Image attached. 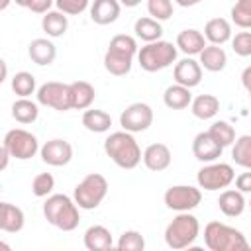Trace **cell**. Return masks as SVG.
Masks as SVG:
<instances>
[{
	"mask_svg": "<svg viewBox=\"0 0 251 251\" xmlns=\"http://www.w3.org/2000/svg\"><path fill=\"white\" fill-rule=\"evenodd\" d=\"M137 41L131 35L118 33L110 39L106 55H104V69L114 76H126L131 71L133 57H137Z\"/></svg>",
	"mask_w": 251,
	"mask_h": 251,
	"instance_id": "cell-1",
	"label": "cell"
},
{
	"mask_svg": "<svg viewBox=\"0 0 251 251\" xmlns=\"http://www.w3.org/2000/svg\"><path fill=\"white\" fill-rule=\"evenodd\" d=\"M104 151L120 169H126V171L135 169L143 159V153H141L133 133L126 131V129L110 133L104 139Z\"/></svg>",
	"mask_w": 251,
	"mask_h": 251,
	"instance_id": "cell-2",
	"label": "cell"
},
{
	"mask_svg": "<svg viewBox=\"0 0 251 251\" xmlns=\"http://www.w3.org/2000/svg\"><path fill=\"white\" fill-rule=\"evenodd\" d=\"M78 210L80 208L75 202V198L67 194H49L43 204L45 220L61 231H73L78 227V222H80Z\"/></svg>",
	"mask_w": 251,
	"mask_h": 251,
	"instance_id": "cell-3",
	"label": "cell"
},
{
	"mask_svg": "<svg viewBox=\"0 0 251 251\" xmlns=\"http://www.w3.org/2000/svg\"><path fill=\"white\" fill-rule=\"evenodd\" d=\"M204 243L210 251H249L245 235L222 222H208L204 227Z\"/></svg>",
	"mask_w": 251,
	"mask_h": 251,
	"instance_id": "cell-4",
	"label": "cell"
},
{
	"mask_svg": "<svg viewBox=\"0 0 251 251\" xmlns=\"http://www.w3.org/2000/svg\"><path fill=\"white\" fill-rule=\"evenodd\" d=\"M200 233L198 218L190 212H178L171 224L165 227V243L171 249H186L190 247Z\"/></svg>",
	"mask_w": 251,
	"mask_h": 251,
	"instance_id": "cell-5",
	"label": "cell"
},
{
	"mask_svg": "<svg viewBox=\"0 0 251 251\" xmlns=\"http://www.w3.org/2000/svg\"><path fill=\"white\" fill-rule=\"evenodd\" d=\"M176 43L173 45L171 41L165 39H157L151 43H145L143 47H139L137 51V63L143 71L147 73H157L163 71L167 67H171L173 63H176Z\"/></svg>",
	"mask_w": 251,
	"mask_h": 251,
	"instance_id": "cell-6",
	"label": "cell"
},
{
	"mask_svg": "<svg viewBox=\"0 0 251 251\" xmlns=\"http://www.w3.org/2000/svg\"><path fill=\"white\" fill-rule=\"evenodd\" d=\"M108 194V180L100 173H90L86 175L73 192L75 202L78 204L80 210H94L102 204V200Z\"/></svg>",
	"mask_w": 251,
	"mask_h": 251,
	"instance_id": "cell-7",
	"label": "cell"
},
{
	"mask_svg": "<svg viewBox=\"0 0 251 251\" xmlns=\"http://www.w3.org/2000/svg\"><path fill=\"white\" fill-rule=\"evenodd\" d=\"M235 180V171L231 165L227 163H206L198 175H196V182L200 188L208 190V192H214V190H224L227 188L231 182Z\"/></svg>",
	"mask_w": 251,
	"mask_h": 251,
	"instance_id": "cell-8",
	"label": "cell"
},
{
	"mask_svg": "<svg viewBox=\"0 0 251 251\" xmlns=\"http://www.w3.org/2000/svg\"><path fill=\"white\" fill-rule=\"evenodd\" d=\"M2 145L10 151L12 159H18V161H27L41 149L37 137L24 127H14L6 131Z\"/></svg>",
	"mask_w": 251,
	"mask_h": 251,
	"instance_id": "cell-9",
	"label": "cell"
},
{
	"mask_svg": "<svg viewBox=\"0 0 251 251\" xmlns=\"http://www.w3.org/2000/svg\"><path fill=\"white\" fill-rule=\"evenodd\" d=\"M37 102L41 106L53 108L57 112H67L73 110V102H71V84L65 82H57V80H49L45 84H41L35 92Z\"/></svg>",
	"mask_w": 251,
	"mask_h": 251,
	"instance_id": "cell-10",
	"label": "cell"
},
{
	"mask_svg": "<svg viewBox=\"0 0 251 251\" xmlns=\"http://www.w3.org/2000/svg\"><path fill=\"white\" fill-rule=\"evenodd\" d=\"M163 200H165V206L169 210L190 212V210H194L200 204L202 192H200V188L190 186V184H175V186L167 188Z\"/></svg>",
	"mask_w": 251,
	"mask_h": 251,
	"instance_id": "cell-11",
	"label": "cell"
},
{
	"mask_svg": "<svg viewBox=\"0 0 251 251\" xmlns=\"http://www.w3.org/2000/svg\"><path fill=\"white\" fill-rule=\"evenodd\" d=\"M151 124H153V110L145 102H133V104H129L120 114V126H122V129L131 131V133L145 131V129H149Z\"/></svg>",
	"mask_w": 251,
	"mask_h": 251,
	"instance_id": "cell-12",
	"label": "cell"
},
{
	"mask_svg": "<svg viewBox=\"0 0 251 251\" xmlns=\"http://www.w3.org/2000/svg\"><path fill=\"white\" fill-rule=\"evenodd\" d=\"M41 161L51 167H65L73 159V145L67 139H49L39 149Z\"/></svg>",
	"mask_w": 251,
	"mask_h": 251,
	"instance_id": "cell-13",
	"label": "cell"
},
{
	"mask_svg": "<svg viewBox=\"0 0 251 251\" xmlns=\"http://www.w3.org/2000/svg\"><path fill=\"white\" fill-rule=\"evenodd\" d=\"M173 78L175 82L186 86V88H194L200 84L202 80V65L200 61H194L192 57H184L180 61L175 63L173 69Z\"/></svg>",
	"mask_w": 251,
	"mask_h": 251,
	"instance_id": "cell-14",
	"label": "cell"
},
{
	"mask_svg": "<svg viewBox=\"0 0 251 251\" xmlns=\"http://www.w3.org/2000/svg\"><path fill=\"white\" fill-rule=\"evenodd\" d=\"M222 151H224V147L208 131H200L192 139V155L200 163H212V161H216L222 155Z\"/></svg>",
	"mask_w": 251,
	"mask_h": 251,
	"instance_id": "cell-15",
	"label": "cell"
},
{
	"mask_svg": "<svg viewBox=\"0 0 251 251\" xmlns=\"http://www.w3.org/2000/svg\"><path fill=\"white\" fill-rule=\"evenodd\" d=\"M171 161H173V153L165 143H151L143 151V165L153 173H161L169 169Z\"/></svg>",
	"mask_w": 251,
	"mask_h": 251,
	"instance_id": "cell-16",
	"label": "cell"
},
{
	"mask_svg": "<svg viewBox=\"0 0 251 251\" xmlns=\"http://www.w3.org/2000/svg\"><path fill=\"white\" fill-rule=\"evenodd\" d=\"M122 4L120 0H94L90 4V20L98 25L114 24L120 18Z\"/></svg>",
	"mask_w": 251,
	"mask_h": 251,
	"instance_id": "cell-17",
	"label": "cell"
},
{
	"mask_svg": "<svg viewBox=\"0 0 251 251\" xmlns=\"http://www.w3.org/2000/svg\"><path fill=\"white\" fill-rule=\"evenodd\" d=\"M27 55L29 59L39 65V67H47L55 61L57 57V47L53 45L51 39L47 37H37V39H31L29 45H27Z\"/></svg>",
	"mask_w": 251,
	"mask_h": 251,
	"instance_id": "cell-18",
	"label": "cell"
},
{
	"mask_svg": "<svg viewBox=\"0 0 251 251\" xmlns=\"http://www.w3.org/2000/svg\"><path fill=\"white\" fill-rule=\"evenodd\" d=\"M245 206H247L245 196H243V192H239L237 188H235V190H233V188H224L222 194H220V198H218V208H220V212H222L224 216H227V218H237V216H241L243 210H245Z\"/></svg>",
	"mask_w": 251,
	"mask_h": 251,
	"instance_id": "cell-19",
	"label": "cell"
},
{
	"mask_svg": "<svg viewBox=\"0 0 251 251\" xmlns=\"http://www.w3.org/2000/svg\"><path fill=\"white\" fill-rule=\"evenodd\" d=\"M206 45H208V43H206L204 33L198 31V29H194V27H186V29H182V31L176 35V47H178L186 57L200 55Z\"/></svg>",
	"mask_w": 251,
	"mask_h": 251,
	"instance_id": "cell-20",
	"label": "cell"
},
{
	"mask_svg": "<svg viewBox=\"0 0 251 251\" xmlns=\"http://www.w3.org/2000/svg\"><path fill=\"white\" fill-rule=\"evenodd\" d=\"M25 216L22 208L10 204V202H0V229L6 233H18L24 229Z\"/></svg>",
	"mask_w": 251,
	"mask_h": 251,
	"instance_id": "cell-21",
	"label": "cell"
},
{
	"mask_svg": "<svg viewBox=\"0 0 251 251\" xmlns=\"http://www.w3.org/2000/svg\"><path fill=\"white\" fill-rule=\"evenodd\" d=\"M84 247L88 251H108L112 249L114 245V239H112V231L106 227V226H90L86 231H84Z\"/></svg>",
	"mask_w": 251,
	"mask_h": 251,
	"instance_id": "cell-22",
	"label": "cell"
},
{
	"mask_svg": "<svg viewBox=\"0 0 251 251\" xmlns=\"http://www.w3.org/2000/svg\"><path fill=\"white\" fill-rule=\"evenodd\" d=\"M204 37L214 45H224L231 39V24L226 18H212L204 25Z\"/></svg>",
	"mask_w": 251,
	"mask_h": 251,
	"instance_id": "cell-23",
	"label": "cell"
},
{
	"mask_svg": "<svg viewBox=\"0 0 251 251\" xmlns=\"http://www.w3.org/2000/svg\"><path fill=\"white\" fill-rule=\"evenodd\" d=\"M198 57H200L202 69H206V71H210V73H220V71H224L226 65H227V55H226V51L222 49V45L210 43V45H206V47L202 49V53H200Z\"/></svg>",
	"mask_w": 251,
	"mask_h": 251,
	"instance_id": "cell-24",
	"label": "cell"
},
{
	"mask_svg": "<svg viewBox=\"0 0 251 251\" xmlns=\"http://www.w3.org/2000/svg\"><path fill=\"white\" fill-rule=\"evenodd\" d=\"M96 98V90L86 80H75L71 82V102L73 110H88Z\"/></svg>",
	"mask_w": 251,
	"mask_h": 251,
	"instance_id": "cell-25",
	"label": "cell"
},
{
	"mask_svg": "<svg viewBox=\"0 0 251 251\" xmlns=\"http://www.w3.org/2000/svg\"><path fill=\"white\" fill-rule=\"evenodd\" d=\"M163 102L167 108L171 110H184L190 106L192 102V94H190V88L175 82L171 86L165 88V94H163Z\"/></svg>",
	"mask_w": 251,
	"mask_h": 251,
	"instance_id": "cell-26",
	"label": "cell"
},
{
	"mask_svg": "<svg viewBox=\"0 0 251 251\" xmlns=\"http://www.w3.org/2000/svg\"><path fill=\"white\" fill-rule=\"evenodd\" d=\"M190 112L198 120H212L220 112V100L214 94H200L190 102Z\"/></svg>",
	"mask_w": 251,
	"mask_h": 251,
	"instance_id": "cell-27",
	"label": "cell"
},
{
	"mask_svg": "<svg viewBox=\"0 0 251 251\" xmlns=\"http://www.w3.org/2000/svg\"><path fill=\"white\" fill-rule=\"evenodd\" d=\"M41 27L47 33V37H63L69 27L67 14H63L61 10H49L41 18Z\"/></svg>",
	"mask_w": 251,
	"mask_h": 251,
	"instance_id": "cell-28",
	"label": "cell"
},
{
	"mask_svg": "<svg viewBox=\"0 0 251 251\" xmlns=\"http://www.w3.org/2000/svg\"><path fill=\"white\" fill-rule=\"evenodd\" d=\"M133 31H135V37H139V39L145 41V43H151V41L161 39V35H163V25H161L159 20H155V18H151V16H145V18L135 20Z\"/></svg>",
	"mask_w": 251,
	"mask_h": 251,
	"instance_id": "cell-29",
	"label": "cell"
},
{
	"mask_svg": "<svg viewBox=\"0 0 251 251\" xmlns=\"http://www.w3.org/2000/svg\"><path fill=\"white\" fill-rule=\"evenodd\" d=\"M82 126H84L88 131L104 133V131L110 129V126H112V118H110V114L104 112V110L88 108V110H84V114H82Z\"/></svg>",
	"mask_w": 251,
	"mask_h": 251,
	"instance_id": "cell-30",
	"label": "cell"
},
{
	"mask_svg": "<svg viewBox=\"0 0 251 251\" xmlns=\"http://www.w3.org/2000/svg\"><path fill=\"white\" fill-rule=\"evenodd\" d=\"M39 116V106L29 98H18L12 104V118L18 124H33Z\"/></svg>",
	"mask_w": 251,
	"mask_h": 251,
	"instance_id": "cell-31",
	"label": "cell"
},
{
	"mask_svg": "<svg viewBox=\"0 0 251 251\" xmlns=\"http://www.w3.org/2000/svg\"><path fill=\"white\" fill-rule=\"evenodd\" d=\"M231 159L243 169H251V135H239L231 145Z\"/></svg>",
	"mask_w": 251,
	"mask_h": 251,
	"instance_id": "cell-32",
	"label": "cell"
},
{
	"mask_svg": "<svg viewBox=\"0 0 251 251\" xmlns=\"http://www.w3.org/2000/svg\"><path fill=\"white\" fill-rule=\"evenodd\" d=\"M12 90L16 92V96L20 98H29L31 94L37 92V84H35V76L27 71H20L12 76Z\"/></svg>",
	"mask_w": 251,
	"mask_h": 251,
	"instance_id": "cell-33",
	"label": "cell"
},
{
	"mask_svg": "<svg viewBox=\"0 0 251 251\" xmlns=\"http://www.w3.org/2000/svg\"><path fill=\"white\" fill-rule=\"evenodd\" d=\"M208 133H210L222 147L233 145V141H235V129H233V126H231L229 122H226V120H218V122H214V124L210 126Z\"/></svg>",
	"mask_w": 251,
	"mask_h": 251,
	"instance_id": "cell-34",
	"label": "cell"
},
{
	"mask_svg": "<svg viewBox=\"0 0 251 251\" xmlns=\"http://www.w3.org/2000/svg\"><path fill=\"white\" fill-rule=\"evenodd\" d=\"M229 16L237 27L249 29L251 27V0H237L231 8Z\"/></svg>",
	"mask_w": 251,
	"mask_h": 251,
	"instance_id": "cell-35",
	"label": "cell"
},
{
	"mask_svg": "<svg viewBox=\"0 0 251 251\" xmlns=\"http://www.w3.org/2000/svg\"><path fill=\"white\" fill-rule=\"evenodd\" d=\"M116 247L120 251H143L145 249V239L137 229H127L120 235Z\"/></svg>",
	"mask_w": 251,
	"mask_h": 251,
	"instance_id": "cell-36",
	"label": "cell"
},
{
	"mask_svg": "<svg viewBox=\"0 0 251 251\" xmlns=\"http://www.w3.org/2000/svg\"><path fill=\"white\" fill-rule=\"evenodd\" d=\"M55 188V178L51 173H39L31 180V192L37 198H47Z\"/></svg>",
	"mask_w": 251,
	"mask_h": 251,
	"instance_id": "cell-37",
	"label": "cell"
},
{
	"mask_svg": "<svg viewBox=\"0 0 251 251\" xmlns=\"http://www.w3.org/2000/svg\"><path fill=\"white\" fill-rule=\"evenodd\" d=\"M147 12L151 18L165 22L173 16V0H147Z\"/></svg>",
	"mask_w": 251,
	"mask_h": 251,
	"instance_id": "cell-38",
	"label": "cell"
},
{
	"mask_svg": "<svg viewBox=\"0 0 251 251\" xmlns=\"http://www.w3.org/2000/svg\"><path fill=\"white\" fill-rule=\"evenodd\" d=\"M231 49L239 57L251 55V31H239L231 37Z\"/></svg>",
	"mask_w": 251,
	"mask_h": 251,
	"instance_id": "cell-39",
	"label": "cell"
},
{
	"mask_svg": "<svg viewBox=\"0 0 251 251\" xmlns=\"http://www.w3.org/2000/svg\"><path fill=\"white\" fill-rule=\"evenodd\" d=\"M90 0H55L57 10H61L67 16H78L88 8Z\"/></svg>",
	"mask_w": 251,
	"mask_h": 251,
	"instance_id": "cell-40",
	"label": "cell"
},
{
	"mask_svg": "<svg viewBox=\"0 0 251 251\" xmlns=\"http://www.w3.org/2000/svg\"><path fill=\"white\" fill-rule=\"evenodd\" d=\"M235 188L243 194H251V169L235 176Z\"/></svg>",
	"mask_w": 251,
	"mask_h": 251,
	"instance_id": "cell-41",
	"label": "cell"
},
{
	"mask_svg": "<svg viewBox=\"0 0 251 251\" xmlns=\"http://www.w3.org/2000/svg\"><path fill=\"white\" fill-rule=\"evenodd\" d=\"M53 4H55V0H31L27 10H31L33 14H47Z\"/></svg>",
	"mask_w": 251,
	"mask_h": 251,
	"instance_id": "cell-42",
	"label": "cell"
},
{
	"mask_svg": "<svg viewBox=\"0 0 251 251\" xmlns=\"http://www.w3.org/2000/svg\"><path fill=\"white\" fill-rule=\"evenodd\" d=\"M241 84L245 86V90H251V67H245L241 73Z\"/></svg>",
	"mask_w": 251,
	"mask_h": 251,
	"instance_id": "cell-43",
	"label": "cell"
},
{
	"mask_svg": "<svg viewBox=\"0 0 251 251\" xmlns=\"http://www.w3.org/2000/svg\"><path fill=\"white\" fill-rule=\"evenodd\" d=\"M10 157H12V155H10V151H8V149L2 145V161H0V171H4V169L8 167V161H10Z\"/></svg>",
	"mask_w": 251,
	"mask_h": 251,
	"instance_id": "cell-44",
	"label": "cell"
},
{
	"mask_svg": "<svg viewBox=\"0 0 251 251\" xmlns=\"http://www.w3.org/2000/svg\"><path fill=\"white\" fill-rule=\"evenodd\" d=\"M178 6H182V8H190V6H196V4H200V2H204V0H175Z\"/></svg>",
	"mask_w": 251,
	"mask_h": 251,
	"instance_id": "cell-45",
	"label": "cell"
},
{
	"mask_svg": "<svg viewBox=\"0 0 251 251\" xmlns=\"http://www.w3.org/2000/svg\"><path fill=\"white\" fill-rule=\"evenodd\" d=\"M120 4L126 6V8H135V6L141 4V0H120Z\"/></svg>",
	"mask_w": 251,
	"mask_h": 251,
	"instance_id": "cell-46",
	"label": "cell"
},
{
	"mask_svg": "<svg viewBox=\"0 0 251 251\" xmlns=\"http://www.w3.org/2000/svg\"><path fill=\"white\" fill-rule=\"evenodd\" d=\"M0 65H2V78H0V82H2V80H6V75H8V69H6V61H0Z\"/></svg>",
	"mask_w": 251,
	"mask_h": 251,
	"instance_id": "cell-47",
	"label": "cell"
},
{
	"mask_svg": "<svg viewBox=\"0 0 251 251\" xmlns=\"http://www.w3.org/2000/svg\"><path fill=\"white\" fill-rule=\"evenodd\" d=\"M18 6H22V8H29V4H31V0H14Z\"/></svg>",
	"mask_w": 251,
	"mask_h": 251,
	"instance_id": "cell-48",
	"label": "cell"
},
{
	"mask_svg": "<svg viewBox=\"0 0 251 251\" xmlns=\"http://www.w3.org/2000/svg\"><path fill=\"white\" fill-rule=\"evenodd\" d=\"M10 2H12V0H2V2H0V10H6V8L10 6Z\"/></svg>",
	"mask_w": 251,
	"mask_h": 251,
	"instance_id": "cell-49",
	"label": "cell"
},
{
	"mask_svg": "<svg viewBox=\"0 0 251 251\" xmlns=\"http://www.w3.org/2000/svg\"><path fill=\"white\" fill-rule=\"evenodd\" d=\"M247 204H249V208H251V198H249V202H247Z\"/></svg>",
	"mask_w": 251,
	"mask_h": 251,
	"instance_id": "cell-50",
	"label": "cell"
},
{
	"mask_svg": "<svg viewBox=\"0 0 251 251\" xmlns=\"http://www.w3.org/2000/svg\"><path fill=\"white\" fill-rule=\"evenodd\" d=\"M247 92H249V98H251V90H247Z\"/></svg>",
	"mask_w": 251,
	"mask_h": 251,
	"instance_id": "cell-51",
	"label": "cell"
}]
</instances>
